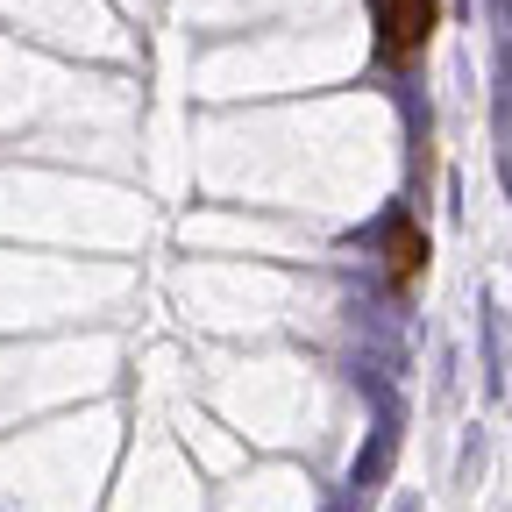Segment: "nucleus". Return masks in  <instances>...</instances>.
<instances>
[{
	"label": "nucleus",
	"instance_id": "f257e3e1",
	"mask_svg": "<svg viewBox=\"0 0 512 512\" xmlns=\"http://www.w3.org/2000/svg\"><path fill=\"white\" fill-rule=\"evenodd\" d=\"M448 0H377V57L384 64H420V50L434 43Z\"/></svg>",
	"mask_w": 512,
	"mask_h": 512
},
{
	"label": "nucleus",
	"instance_id": "f03ea898",
	"mask_svg": "<svg viewBox=\"0 0 512 512\" xmlns=\"http://www.w3.org/2000/svg\"><path fill=\"white\" fill-rule=\"evenodd\" d=\"M420 271H427V235H420L413 221H399V228H392V292L420 285Z\"/></svg>",
	"mask_w": 512,
	"mask_h": 512
}]
</instances>
